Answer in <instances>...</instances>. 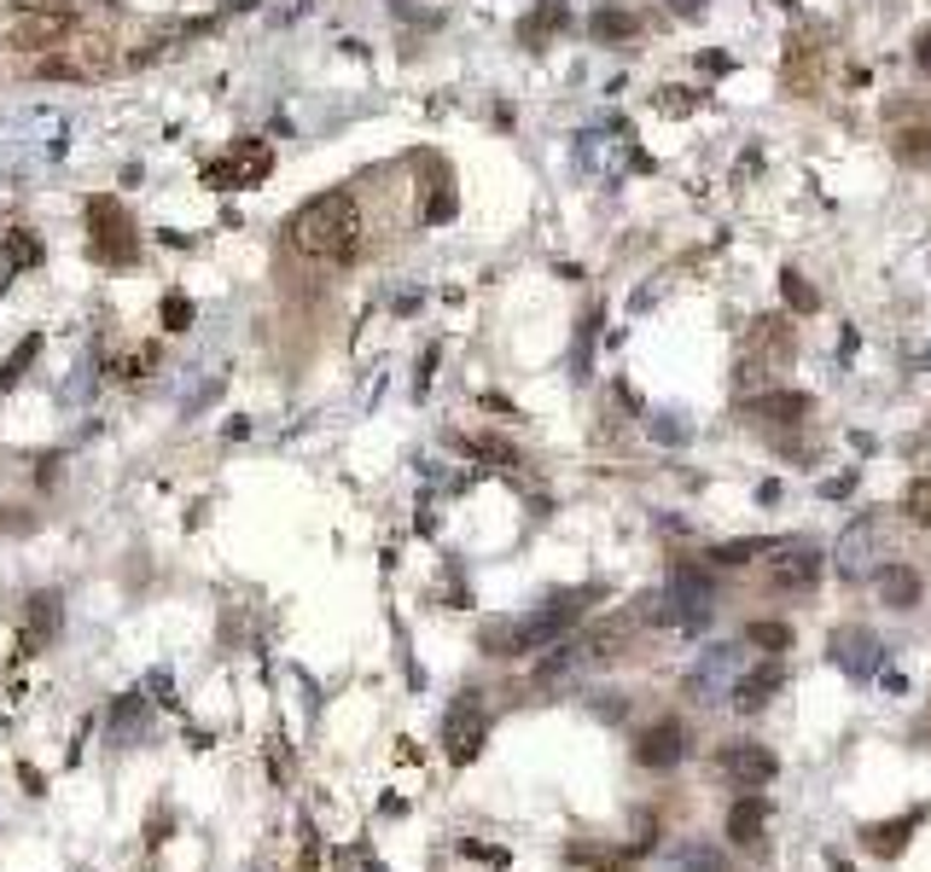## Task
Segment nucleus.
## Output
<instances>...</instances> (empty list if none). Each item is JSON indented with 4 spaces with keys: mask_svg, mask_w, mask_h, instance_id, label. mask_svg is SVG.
<instances>
[{
    "mask_svg": "<svg viewBox=\"0 0 931 872\" xmlns=\"http://www.w3.org/2000/svg\"><path fill=\"white\" fill-rule=\"evenodd\" d=\"M164 314H169V327H187V320H193V309H187L180 297H169V302H164Z\"/></svg>",
    "mask_w": 931,
    "mask_h": 872,
    "instance_id": "25",
    "label": "nucleus"
},
{
    "mask_svg": "<svg viewBox=\"0 0 931 872\" xmlns=\"http://www.w3.org/2000/svg\"><path fill=\"white\" fill-rule=\"evenodd\" d=\"M658 111H670V117L693 111V93H687V88H664V93H658Z\"/></svg>",
    "mask_w": 931,
    "mask_h": 872,
    "instance_id": "24",
    "label": "nucleus"
},
{
    "mask_svg": "<svg viewBox=\"0 0 931 872\" xmlns=\"http://www.w3.org/2000/svg\"><path fill=\"white\" fill-rule=\"evenodd\" d=\"M7 42H12V47H24V53L65 47V42H70V18H65V12H24V18H12Z\"/></svg>",
    "mask_w": 931,
    "mask_h": 872,
    "instance_id": "9",
    "label": "nucleus"
},
{
    "mask_svg": "<svg viewBox=\"0 0 931 872\" xmlns=\"http://www.w3.org/2000/svg\"><path fill=\"white\" fill-rule=\"evenodd\" d=\"M833 872H850V867H844V861H833Z\"/></svg>",
    "mask_w": 931,
    "mask_h": 872,
    "instance_id": "28",
    "label": "nucleus"
},
{
    "mask_svg": "<svg viewBox=\"0 0 931 872\" xmlns=\"http://www.w3.org/2000/svg\"><path fill=\"white\" fill-rule=\"evenodd\" d=\"M676 867H681V872H727V861L716 856L711 843H681V849H676Z\"/></svg>",
    "mask_w": 931,
    "mask_h": 872,
    "instance_id": "19",
    "label": "nucleus"
},
{
    "mask_svg": "<svg viewBox=\"0 0 931 872\" xmlns=\"http://www.w3.org/2000/svg\"><path fill=\"white\" fill-rule=\"evenodd\" d=\"M879 599L890 605V611L920 605V576H914V571H885V576H879Z\"/></svg>",
    "mask_w": 931,
    "mask_h": 872,
    "instance_id": "16",
    "label": "nucleus"
},
{
    "mask_svg": "<svg viewBox=\"0 0 931 872\" xmlns=\"http://www.w3.org/2000/svg\"><path fill=\"white\" fill-rule=\"evenodd\" d=\"M914 65L931 76V30H920V42H914Z\"/></svg>",
    "mask_w": 931,
    "mask_h": 872,
    "instance_id": "26",
    "label": "nucleus"
},
{
    "mask_svg": "<svg viewBox=\"0 0 931 872\" xmlns=\"http://www.w3.org/2000/svg\"><path fill=\"white\" fill-rule=\"evenodd\" d=\"M780 291H786V309H792V314H815V309H821V291L809 286V279H803L798 268H786V274H780Z\"/></svg>",
    "mask_w": 931,
    "mask_h": 872,
    "instance_id": "17",
    "label": "nucleus"
},
{
    "mask_svg": "<svg viewBox=\"0 0 931 872\" xmlns=\"http://www.w3.org/2000/svg\"><path fill=\"white\" fill-rule=\"evenodd\" d=\"M815 582H821V553L815 547L786 541V547H775V559H763V587L768 594H809Z\"/></svg>",
    "mask_w": 931,
    "mask_h": 872,
    "instance_id": "3",
    "label": "nucleus"
},
{
    "mask_svg": "<svg viewBox=\"0 0 931 872\" xmlns=\"http://www.w3.org/2000/svg\"><path fill=\"white\" fill-rule=\"evenodd\" d=\"M914 820H920V815H908L902 826H874V831H867V843H874L879 856H890V849H902V843H908V831H914Z\"/></svg>",
    "mask_w": 931,
    "mask_h": 872,
    "instance_id": "21",
    "label": "nucleus"
},
{
    "mask_svg": "<svg viewBox=\"0 0 931 872\" xmlns=\"http://www.w3.org/2000/svg\"><path fill=\"white\" fill-rule=\"evenodd\" d=\"M466 449H472V454H483V460H495V465H518V454L507 449V442H495V437H472Z\"/></svg>",
    "mask_w": 931,
    "mask_h": 872,
    "instance_id": "23",
    "label": "nucleus"
},
{
    "mask_svg": "<svg viewBox=\"0 0 931 872\" xmlns=\"http://www.w3.org/2000/svg\"><path fill=\"white\" fill-rule=\"evenodd\" d=\"M763 820H768L763 797H745V803H734V815H727V838H734V843H757V838H763Z\"/></svg>",
    "mask_w": 931,
    "mask_h": 872,
    "instance_id": "15",
    "label": "nucleus"
},
{
    "mask_svg": "<svg viewBox=\"0 0 931 872\" xmlns=\"http://www.w3.org/2000/svg\"><path fill=\"white\" fill-rule=\"evenodd\" d=\"M809 413H815V401L803 390H768L752 401V419H768V424H803Z\"/></svg>",
    "mask_w": 931,
    "mask_h": 872,
    "instance_id": "12",
    "label": "nucleus"
},
{
    "mask_svg": "<svg viewBox=\"0 0 931 872\" xmlns=\"http://www.w3.org/2000/svg\"><path fill=\"white\" fill-rule=\"evenodd\" d=\"M775 750H763V744H752V739H734V744H722L716 750V774L727 780V785H745V791H757V785H768L775 780Z\"/></svg>",
    "mask_w": 931,
    "mask_h": 872,
    "instance_id": "4",
    "label": "nucleus"
},
{
    "mask_svg": "<svg viewBox=\"0 0 931 872\" xmlns=\"http://www.w3.org/2000/svg\"><path fill=\"white\" fill-rule=\"evenodd\" d=\"M704 7V0H676V12H699Z\"/></svg>",
    "mask_w": 931,
    "mask_h": 872,
    "instance_id": "27",
    "label": "nucleus"
},
{
    "mask_svg": "<svg viewBox=\"0 0 931 872\" xmlns=\"http://www.w3.org/2000/svg\"><path fill=\"white\" fill-rule=\"evenodd\" d=\"M890 152L908 169H931V117H920L914 106H890Z\"/></svg>",
    "mask_w": 931,
    "mask_h": 872,
    "instance_id": "7",
    "label": "nucleus"
},
{
    "mask_svg": "<svg viewBox=\"0 0 931 872\" xmlns=\"http://www.w3.org/2000/svg\"><path fill=\"white\" fill-rule=\"evenodd\" d=\"M902 512L914 518V523H931V477L908 483V500H902Z\"/></svg>",
    "mask_w": 931,
    "mask_h": 872,
    "instance_id": "22",
    "label": "nucleus"
},
{
    "mask_svg": "<svg viewBox=\"0 0 931 872\" xmlns=\"http://www.w3.org/2000/svg\"><path fill=\"white\" fill-rule=\"evenodd\" d=\"M780 686H786V669H780V663H763V669H752V675L734 686V709H740V716H752V709H763L768 698L780 693Z\"/></svg>",
    "mask_w": 931,
    "mask_h": 872,
    "instance_id": "14",
    "label": "nucleus"
},
{
    "mask_svg": "<svg viewBox=\"0 0 931 872\" xmlns=\"http://www.w3.org/2000/svg\"><path fill=\"white\" fill-rule=\"evenodd\" d=\"M582 611H589V587H577V594H554V599H541L530 617H518L513 628H501L490 645H495V658L541 652V645H559L565 634H571V628L582 622Z\"/></svg>",
    "mask_w": 931,
    "mask_h": 872,
    "instance_id": "2",
    "label": "nucleus"
},
{
    "mask_svg": "<svg viewBox=\"0 0 931 872\" xmlns=\"http://www.w3.org/2000/svg\"><path fill=\"white\" fill-rule=\"evenodd\" d=\"M559 30H571V7H565V0H536V12L518 24V42L541 53Z\"/></svg>",
    "mask_w": 931,
    "mask_h": 872,
    "instance_id": "11",
    "label": "nucleus"
},
{
    "mask_svg": "<svg viewBox=\"0 0 931 872\" xmlns=\"http://www.w3.org/2000/svg\"><path fill=\"white\" fill-rule=\"evenodd\" d=\"M752 350H757V367L763 361H792V350H798L792 320L786 314H757L752 320Z\"/></svg>",
    "mask_w": 931,
    "mask_h": 872,
    "instance_id": "10",
    "label": "nucleus"
},
{
    "mask_svg": "<svg viewBox=\"0 0 931 872\" xmlns=\"http://www.w3.org/2000/svg\"><path fill=\"white\" fill-rule=\"evenodd\" d=\"M745 640L763 645V652H786V645H792V628H786V622H752V628H745Z\"/></svg>",
    "mask_w": 931,
    "mask_h": 872,
    "instance_id": "20",
    "label": "nucleus"
},
{
    "mask_svg": "<svg viewBox=\"0 0 931 872\" xmlns=\"http://www.w3.org/2000/svg\"><path fill=\"white\" fill-rule=\"evenodd\" d=\"M286 239L297 256L309 262H355L361 245H368V216H361V198L355 192H320L309 198L292 221H286Z\"/></svg>",
    "mask_w": 931,
    "mask_h": 872,
    "instance_id": "1",
    "label": "nucleus"
},
{
    "mask_svg": "<svg viewBox=\"0 0 931 872\" xmlns=\"http://www.w3.org/2000/svg\"><path fill=\"white\" fill-rule=\"evenodd\" d=\"M589 30H594V42L612 47V42H629V35H635V18H629V12H617V7H600Z\"/></svg>",
    "mask_w": 931,
    "mask_h": 872,
    "instance_id": "18",
    "label": "nucleus"
},
{
    "mask_svg": "<svg viewBox=\"0 0 931 872\" xmlns=\"http://www.w3.org/2000/svg\"><path fill=\"white\" fill-rule=\"evenodd\" d=\"M269 164H274L269 146H239V157H228V164H210V180H216V187H228V180H233V187H251V180L269 175Z\"/></svg>",
    "mask_w": 931,
    "mask_h": 872,
    "instance_id": "13",
    "label": "nucleus"
},
{
    "mask_svg": "<svg viewBox=\"0 0 931 872\" xmlns=\"http://www.w3.org/2000/svg\"><path fill=\"white\" fill-rule=\"evenodd\" d=\"M483 733H490V721H483V704L478 693H460V704L449 709V721H442V744H449L454 762H472L483 750Z\"/></svg>",
    "mask_w": 931,
    "mask_h": 872,
    "instance_id": "6",
    "label": "nucleus"
},
{
    "mask_svg": "<svg viewBox=\"0 0 931 872\" xmlns=\"http://www.w3.org/2000/svg\"><path fill=\"white\" fill-rule=\"evenodd\" d=\"M88 221H94V256L99 262H134L140 256V239H134V228H129V216L111 205V198H99V205L88 210Z\"/></svg>",
    "mask_w": 931,
    "mask_h": 872,
    "instance_id": "5",
    "label": "nucleus"
},
{
    "mask_svg": "<svg viewBox=\"0 0 931 872\" xmlns=\"http://www.w3.org/2000/svg\"><path fill=\"white\" fill-rule=\"evenodd\" d=\"M687 757V727L681 721H653V727H640V739H635V762L640 768H676Z\"/></svg>",
    "mask_w": 931,
    "mask_h": 872,
    "instance_id": "8",
    "label": "nucleus"
}]
</instances>
